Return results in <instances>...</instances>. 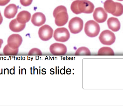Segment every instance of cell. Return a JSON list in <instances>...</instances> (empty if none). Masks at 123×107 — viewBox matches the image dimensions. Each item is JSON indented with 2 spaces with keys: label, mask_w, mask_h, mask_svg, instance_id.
<instances>
[{
  "label": "cell",
  "mask_w": 123,
  "mask_h": 107,
  "mask_svg": "<svg viewBox=\"0 0 123 107\" xmlns=\"http://www.w3.org/2000/svg\"><path fill=\"white\" fill-rule=\"evenodd\" d=\"M2 16H1V13H0V18Z\"/></svg>",
  "instance_id": "4316f807"
},
{
  "label": "cell",
  "mask_w": 123,
  "mask_h": 107,
  "mask_svg": "<svg viewBox=\"0 0 123 107\" xmlns=\"http://www.w3.org/2000/svg\"><path fill=\"white\" fill-rule=\"evenodd\" d=\"M98 54V55H114V53L111 48L109 47H103L99 49Z\"/></svg>",
  "instance_id": "ac0fdd59"
},
{
  "label": "cell",
  "mask_w": 123,
  "mask_h": 107,
  "mask_svg": "<svg viewBox=\"0 0 123 107\" xmlns=\"http://www.w3.org/2000/svg\"><path fill=\"white\" fill-rule=\"evenodd\" d=\"M116 8L115 12L112 14L115 16H120L123 13V5L119 3L116 2Z\"/></svg>",
  "instance_id": "ffe728a7"
},
{
  "label": "cell",
  "mask_w": 123,
  "mask_h": 107,
  "mask_svg": "<svg viewBox=\"0 0 123 107\" xmlns=\"http://www.w3.org/2000/svg\"><path fill=\"white\" fill-rule=\"evenodd\" d=\"M41 51L38 48H33L28 52L29 55H41Z\"/></svg>",
  "instance_id": "7402d4cb"
},
{
  "label": "cell",
  "mask_w": 123,
  "mask_h": 107,
  "mask_svg": "<svg viewBox=\"0 0 123 107\" xmlns=\"http://www.w3.org/2000/svg\"><path fill=\"white\" fill-rule=\"evenodd\" d=\"M104 8L106 12L112 14L116 10V3L112 0H106L104 3Z\"/></svg>",
  "instance_id": "2e32d148"
},
{
  "label": "cell",
  "mask_w": 123,
  "mask_h": 107,
  "mask_svg": "<svg viewBox=\"0 0 123 107\" xmlns=\"http://www.w3.org/2000/svg\"><path fill=\"white\" fill-rule=\"evenodd\" d=\"M33 0H20V3L24 6H28L31 4Z\"/></svg>",
  "instance_id": "603a6c76"
},
{
  "label": "cell",
  "mask_w": 123,
  "mask_h": 107,
  "mask_svg": "<svg viewBox=\"0 0 123 107\" xmlns=\"http://www.w3.org/2000/svg\"><path fill=\"white\" fill-rule=\"evenodd\" d=\"M119 0V1H123V0Z\"/></svg>",
  "instance_id": "83f0119b"
},
{
  "label": "cell",
  "mask_w": 123,
  "mask_h": 107,
  "mask_svg": "<svg viewBox=\"0 0 123 107\" xmlns=\"http://www.w3.org/2000/svg\"><path fill=\"white\" fill-rule=\"evenodd\" d=\"M78 7L80 13H91L94 9V4L87 0H79Z\"/></svg>",
  "instance_id": "52a82bcc"
},
{
  "label": "cell",
  "mask_w": 123,
  "mask_h": 107,
  "mask_svg": "<svg viewBox=\"0 0 123 107\" xmlns=\"http://www.w3.org/2000/svg\"><path fill=\"white\" fill-rule=\"evenodd\" d=\"M2 21H3V18H2V17L1 16V17L0 18V25L1 24Z\"/></svg>",
  "instance_id": "484cf974"
},
{
  "label": "cell",
  "mask_w": 123,
  "mask_h": 107,
  "mask_svg": "<svg viewBox=\"0 0 123 107\" xmlns=\"http://www.w3.org/2000/svg\"><path fill=\"white\" fill-rule=\"evenodd\" d=\"M91 54V52L86 47H81L77 49L75 53V55H89Z\"/></svg>",
  "instance_id": "d6986e66"
},
{
  "label": "cell",
  "mask_w": 123,
  "mask_h": 107,
  "mask_svg": "<svg viewBox=\"0 0 123 107\" xmlns=\"http://www.w3.org/2000/svg\"><path fill=\"white\" fill-rule=\"evenodd\" d=\"M25 27V23L22 24L19 23L16 19L12 20L9 23L10 30L13 32H20L23 31Z\"/></svg>",
  "instance_id": "5bb4252c"
},
{
  "label": "cell",
  "mask_w": 123,
  "mask_h": 107,
  "mask_svg": "<svg viewBox=\"0 0 123 107\" xmlns=\"http://www.w3.org/2000/svg\"><path fill=\"white\" fill-rule=\"evenodd\" d=\"M53 33V30L52 28L48 25H44L38 30V36L41 40L42 41H48L50 39Z\"/></svg>",
  "instance_id": "8992f818"
},
{
  "label": "cell",
  "mask_w": 123,
  "mask_h": 107,
  "mask_svg": "<svg viewBox=\"0 0 123 107\" xmlns=\"http://www.w3.org/2000/svg\"><path fill=\"white\" fill-rule=\"evenodd\" d=\"M115 34L112 32L108 30L102 31L99 35V40L104 45H110L113 44L115 41Z\"/></svg>",
  "instance_id": "277c9868"
},
{
  "label": "cell",
  "mask_w": 123,
  "mask_h": 107,
  "mask_svg": "<svg viewBox=\"0 0 123 107\" xmlns=\"http://www.w3.org/2000/svg\"><path fill=\"white\" fill-rule=\"evenodd\" d=\"M31 19V14L26 11H23L17 14L16 17L17 21L20 23L24 24L28 21Z\"/></svg>",
  "instance_id": "9a60e30c"
},
{
  "label": "cell",
  "mask_w": 123,
  "mask_h": 107,
  "mask_svg": "<svg viewBox=\"0 0 123 107\" xmlns=\"http://www.w3.org/2000/svg\"><path fill=\"white\" fill-rule=\"evenodd\" d=\"M23 42L22 37L18 34H12L7 39V44L13 49H17L22 44Z\"/></svg>",
  "instance_id": "9c48e42d"
},
{
  "label": "cell",
  "mask_w": 123,
  "mask_h": 107,
  "mask_svg": "<svg viewBox=\"0 0 123 107\" xmlns=\"http://www.w3.org/2000/svg\"><path fill=\"white\" fill-rule=\"evenodd\" d=\"M45 21L46 17L42 12H36L32 16L31 22L36 26H40L44 24Z\"/></svg>",
  "instance_id": "8fae6325"
},
{
  "label": "cell",
  "mask_w": 123,
  "mask_h": 107,
  "mask_svg": "<svg viewBox=\"0 0 123 107\" xmlns=\"http://www.w3.org/2000/svg\"><path fill=\"white\" fill-rule=\"evenodd\" d=\"M49 51L51 54L56 55H63L67 52L66 46L61 43H54L49 47Z\"/></svg>",
  "instance_id": "ba28073f"
},
{
  "label": "cell",
  "mask_w": 123,
  "mask_h": 107,
  "mask_svg": "<svg viewBox=\"0 0 123 107\" xmlns=\"http://www.w3.org/2000/svg\"><path fill=\"white\" fill-rule=\"evenodd\" d=\"M18 51V48L15 49H12L10 48L8 44L6 45L3 49V53L6 55H15L17 54Z\"/></svg>",
  "instance_id": "e0dca14e"
},
{
  "label": "cell",
  "mask_w": 123,
  "mask_h": 107,
  "mask_svg": "<svg viewBox=\"0 0 123 107\" xmlns=\"http://www.w3.org/2000/svg\"><path fill=\"white\" fill-rule=\"evenodd\" d=\"M79 0H76L74 1L71 5V9L72 12L76 14H80L79 10H78V3Z\"/></svg>",
  "instance_id": "44dd1931"
},
{
  "label": "cell",
  "mask_w": 123,
  "mask_h": 107,
  "mask_svg": "<svg viewBox=\"0 0 123 107\" xmlns=\"http://www.w3.org/2000/svg\"><path fill=\"white\" fill-rule=\"evenodd\" d=\"M70 35L68 30L64 27H61L56 29L53 34L54 39L58 42H65L67 41Z\"/></svg>",
  "instance_id": "5b68a950"
},
{
  "label": "cell",
  "mask_w": 123,
  "mask_h": 107,
  "mask_svg": "<svg viewBox=\"0 0 123 107\" xmlns=\"http://www.w3.org/2000/svg\"><path fill=\"white\" fill-rule=\"evenodd\" d=\"M68 27L71 33L74 34L78 33L83 29V21L78 17L73 18L69 22Z\"/></svg>",
  "instance_id": "3957f363"
},
{
  "label": "cell",
  "mask_w": 123,
  "mask_h": 107,
  "mask_svg": "<svg viewBox=\"0 0 123 107\" xmlns=\"http://www.w3.org/2000/svg\"><path fill=\"white\" fill-rule=\"evenodd\" d=\"M55 18V23L58 26H62L67 23L68 21V15L66 7L61 5L57 7L53 12Z\"/></svg>",
  "instance_id": "6da1fadb"
},
{
  "label": "cell",
  "mask_w": 123,
  "mask_h": 107,
  "mask_svg": "<svg viewBox=\"0 0 123 107\" xmlns=\"http://www.w3.org/2000/svg\"><path fill=\"white\" fill-rule=\"evenodd\" d=\"M84 31L87 36L94 37L98 34L100 27L99 24L94 21L89 20L85 23Z\"/></svg>",
  "instance_id": "7a4b0ae2"
},
{
  "label": "cell",
  "mask_w": 123,
  "mask_h": 107,
  "mask_svg": "<svg viewBox=\"0 0 123 107\" xmlns=\"http://www.w3.org/2000/svg\"><path fill=\"white\" fill-rule=\"evenodd\" d=\"M94 19L98 23H102L106 21L108 15L107 12L102 7H98L95 9L93 14Z\"/></svg>",
  "instance_id": "30bf717a"
},
{
  "label": "cell",
  "mask_w": 123,
  "mask_h": 107,
  "mask_svg": "<svg viewBox=\"0 0 123 107\" xmlns=\"http://www.w3.org/2000/svg\"><path fill=\"white\" fill-rule=\"evenodd\" d=\"M10 0H0V6H4L7 4Z\"/></svg>",
  "instance_id": "cb8c5ba5"
},
{
  "label": "cell",
  "mask_w": 123,
  "mask_h": 107,
  "mask_svg": "<svg viewBox=\"0 0 123 107\" xmlns=\"http://www.w3.org/2000/svg\"><path fill=\"white\" fill-rule=\"evenodd\" d=\"M2 43H3V40L2 39H0V49L1 47V45H2Z\"/></svg>",
  "instance_id": "d4e9b609"
},
{
  "label": "cell",
  "mask_w": 123,
  "mask_h": 107,
  "mask_svg": "<svg viewBox=\"0 0 123 107\" xmlns=\"http://www.w3.org/2000/svg\"><path fill=\"white\" fill-rule=\"evenodd\" d=\"M18 10L17 6L14 4H10L4 9V15L8 19H12L15 16Z\"/></svg>",
  "instance_id": "7c38bea8"
},
{
  "label": "cell",
  "mask_w": 123,
  "mask_h": 107,
  "mask_svg": "<svg viewBox=\"0 0 123 107\" xmlns=\"http://www.w3.org/2000/svg\"><path fill=\"white\" fill-rule=\"evenodd\" d=\"M107 24L108 28L113 32L118 31L121 27V24L117 18L111 17L107 20Z\"/></svg>",
  "instance_id": "4fadbf2b"
}]
</instances>
